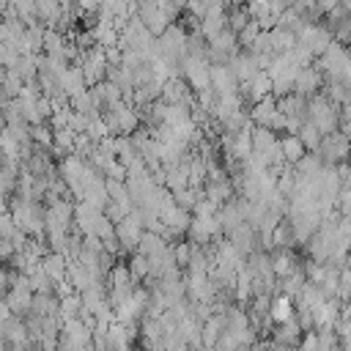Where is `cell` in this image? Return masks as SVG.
Segmentation results:
<instances>
[{
    "instance_id": "cell-1",
    "label": "cell",
    "mask_w": 351,
    "mask_h": 351,
    "mask_svg": "<svg viewBox=\"0 0 351 351\" xmlns=\"http://www.w3.org/2000/svg\"><path fill=\"white\" fill-rule=\"evenodd\" d=\"M307 121L318 126V132L326 137V134H335V132H343V115H340V107L324 96V93H315L307 99Z\"/></svg>"
},
{
    "instance_id": "cell-2",
    "label": "cell",
    "mask_w": 351,
    "mask_h": 351,
    "mask_svg": "<svg viewBox=\"0 0 351 351\" xmlns=\"http://www.w3.org/2000/svg\"><path fill=\"white\" fill-rule=\"evenodd\" d=\"M296 38H299V44L307 47V49L315 55V60H318V58L332 47L335 33H332V27H329L326 22H307V25L296 33Z\"/></svg>"
},
{
    "instance_id": "cell-3",
    "label": "cell",
    "mask_w": 351,
    "mask_h": 351,
    "mask_svg": "<svg viewBox=\"0 0 351 351\" xmlns=\"http://www.w3.org/2000/svg\"><path fill=\"white\" fill-rule=\"evenodd\" d=\"M324 165H343V162H351V134L348 132H335V134H326L315 151Z\"/></svg>"
},
{
    "instance_id": "cell-4",
    "label": "cell",
    "mask_w": 351,
    "mask_h": 351,
    "mask_svg": "<svg viewBox=\"0 0 351 351\" xmlns=\"http://www.w3.org/2000/svg\"><path fill=\"white\" fill-rule=\"evenodd\" d=\"M181 77L186 80V85L200 93L211 88V60L208 58H184L181 60Z\"/></svg>"
},
{
    "instance_id": "cell-5",
    "label": "cell",
    "mask_w": 351,
    "mask_h": 351,
    "mask_svg": "<svg viewBox=\"0 0 351 351\" xmlns=\"http://www.w3.org/2000/svg\"><path fill=\"white\" fill-rule=\"evenodd\" d=\"M115 236H118L121 250H123V252H129V255H134V252L140 250V241H143V236H145V228H143L140 217L132 211L123 222H118V225H115Z\"/></svg>"
},
{
    "instance_id": "cell-6",
    "label": "cell",
    "mask_w": 351,
    "mask_h": 351,
    "mask_svg": "<svg viewBox=\"0 0 351 351\" xmlns=\"http://www.w3.org/2000/svg\"><path fill=\"white\" fill-rule=\"evenodd\" d=\"M137 16L143 19V25L159 38L170 25H176V22H170V16L162 11V3L159 0H148V3H137Z\"/></svg>"
},
{
    "instance_id": "cell-7",
    "label": "cell",
    "mask_w": 351,
    "mask_h": 351,
    "mask_svg": "<svg viewBox=\"0 0 351 351\" xmlns=\"http://www.w3.org/2000/svg\"><path fill=\"white\" fill-rule=\"evenodd\" d=\"M228 69L233 71V77L239 80V85H244V82H252L263 69H261V63H258V58L252 55V52H247V49H241L239 55H233L230 58V63H228Z\"/></svg>"
},
{
    "instance_id": "cell-8",
    "label": "cell",
    "mask_w": 351,
    "mask_h": 351,
    "mask_svg": "<svg viewBox=\"0 0 351 351\" xmlns=\"http://www.w3.org/2000/svg\"><path fill=\"white\" fill-rule=\"evenodd\" d=\"M324 82H326V80H324V71H321L318 66H307V69H302V71H299L293 93H299V96L310 99V96H315V93H321V90H324Z\"/></svg>"
},
{
    "instance_id": "cell-9",
    "label": "cell",
    "mask_w": 351,
    "mask_h": 351,
    "mask_svg": "<svg viewBox=\"0 0 351 351\" xmlns=\"http://www.w3.org/2000/svg\"><path fill=\"white\" fill-rule=\"evenodd\" d=\"M99 217H101V214H99L96 208H90L88 203H82V200L74 203V228H77L82 236H96Z\"/></svg>"
},
{
    "instance_id": "cell-10",
    "label": "cell",
    "mask_w": 351,
    "mask_h": 351,
    "mask_svg": "<svg viewBox=\"0 0 351 351\" xmlns=\"http://www.w3.org/2000/svg\"><path fill=\"white\" fill-rule=\"evenodd\" d=\"M269 318H271L274 326H282V324L293 321V318H296V302H293L291 296H285V293H277V296L271 299Z\"/></svg>"
},
{
    "instance_id": "cell-11",
    "label": "cell",
    "mask_w": 351,
    "mask_h": 351,
    "mask_svg": "<svg viewBox=\"0 0 351 351\" xmlns=\"http://www.w3.org/2000/svg\"><path fill=\"white\" fill-rule=\"evenodd\" d=\"M211 88L217 90V96H230L239 93V80L228 66H211Z\"/></svg>"
},
{
    "instance_id": "cell-12",
    "label": "cell",
    "mask_w": 351,
    "mask_h": 351,
    "mask_svg": "<svg viewBox=\"0 0 351 351\" xmlns=\"http://www.w3.org/2000/svg\"><path fill=\"white\" fill-rule=\"evenodd\" d=\"M302 335H304V329H302L299 321L293 318V321H288V324H282V326H274L269 340H274V343H280V346H285V348H296V346L302 343Z\"/></svg>"
},
{
    "instance_id": "cell-13",
    "label": "cell",
    "mask_w": 351,
    "mask_h": 351,
    "mask_svg": "<svg viewBox=\"0 0 351 351\" xmlns=\"http://www.w3.org/2000/svg\"><path fill=\"white\" fill-rule=\"evenodd\" d=\"M60 88L66 90V96H69V99H74V96L85 93V90H88V80H85L82 66H69V71L60 77Z\"/></svg>"
},
{
    "instance_id": "cell-14",
    "label": "cell",
    "mask_w": 351,
    "mask_h": 351,
    "mask_svg": "<svg viewBox=\"0 0 351 351\" xmlns=\"http://www.w3.org/2000/svg\"><path fill=\"white\" fill-rule=\"evenodd\" d=\"M280 148H282V156H285V162L291 165V167H296L310 151L304 148V143H302V137L299 134H282L280 137Z\"/></svg>"
},
{
    "instance_id": "cell-15",
    "label": "cell",
    "mask_w": 351,
    "mask_h": 351,
    "mask_svg": "<svg viewBox=\"0 0 351 351\" xmlns=\"http://www.w3.org/2000/svg\"><path fill=\"white\" fill-rule=\"evenodd\" d=\"M41 269L52 277L55 285L63 282V280H69V258L60 255V252H47L44 261H41Z\"/></svg>"
},
{
    "instance_id": "cell-16",
    "label": "cell",
    "mask_w": 351,
    "mask_h": 351,
    "mask_svg": "<svg viewBox=\"0 0 351 351\" xmlns=\"http://www.w3.org/2000/svg\"><path fill=\"white\" fill-rule=\"evenodd\" d=\"M299 266H302V263L296 261V255H293L291 250H274V252H271V271H274L277 280L293 274Z\"/></svg>"
},
{
    "instance_id": "cell-17",
    "label": "cell",
    "mask_w": 351,
    "mask_h": 351,
    "mask_svg": "<svg viewBox=\"0 0 351 351\" xmlns=\"http://www.w3.org/2000/svg\"><path fill=\"white\" fill-rule=\"evenodd\" d=\"M274 112H277V96L271 93V96H266L263 101H258L255 107H250V121H252L255 126H269V121H271Z\"/></svg>"
},
{
    "instance_id": "cell-18",
    "label": "cell",
    "mask_w": 351,
    "mask_h": 351,
    "mask_svg": "<svg viewBox=\"0 0 351 351\" xmlns=\"http://www.w3.org/2000/svg\"><path fill=\"white\" fill-rule=\"evenodd\" d=\"M30 313L33 315H41V318H55L60 313V299L55 293H36Z\"/></svg>"
},
{
    "instance_id": "cell-19",
    "label": "cell",
    "mask_w": 351,
    "mask_h": 351,
    "mask_svg": "<svg viewBox=\"0 0 351 351\" xmlns=\"http://www.w3.org/2000/svg\"><path fill=\"white\" fill-rule=\"evenodd\" d=\"M167 247H170V244H167V239H165V236L145 230V236H143V241H140V250H137V252H143L145 258H154V255H162Z\"/></svg>"
},
{
    "instance_id": "cell-20",
    "label": "cell",
    "mask_w": 351,
    "mask_h": 351,
    "mask_svg": "<svg viewBox=\"0 0 351 351\" xmlns=\"http://www.w3.org/2000/svg\"><path fill=\"white\" fill-rule=\"evenodd\" d=\"M129 269H132V274H134L137 282H145V280L151 277V261H148L143 252L129 255Z\"/></svg>"
},
{
    "instance_id": "cell-21",
    "label": "cell",
    "mask_w": 351,
    "mask_h": 351,
    "mask_svg": "<svg viewBox=\"0 0 351 351\" xmlns=\"http://www.w3.org/2000/svg\"><path fill=\"white\" fill-rule=\"evenodd\" d=\"M299 137H302V143H304V148H307L310 154H315V151H318V145H321V140H324V134L318 132V126H315V123H310V121L299 129Z\"/></svg>"
},
{
    "instance_id": "cell-22",
    "label": "cell",
    "mask_w": 351,
    "mask_h": 351,
    "mask_svg": "<svg viewBox=\"0 0 351 351\" xmlns=\"http://www.w3.org/2000/svg\"><path fill=\"white\" fill-rule=\"evenodd\" d=\"M173 255H176L178 269H189V263L195 258V244L192 241H176L173 244Z\"/></svg>"
},
{
    "instance_id": "cell-23",
    "label": "cell",
    "mask_w": 351,
    "mask_h": 351,
    "mask_svg": "<svg viewBox=\"0 0 351 351\" xmlns=\"http://www.w3.org/2000/svg\"><path fill=\"white\" fill-rule=\"evenodd\" d=\"M261 33H263V30H261V25H258V22L252 19V22H250V25H247V27H244V30L239 33V47H241V49H250V47L255 44V38H258Z\"/></svg>"
},
{
    "instance_id": "cell-24",
    "label": "cell",
    "mask_w": 351,
    "mask_h": 351,
    "mask_svg": "<svg viewBox=\"0 0 351 351\" xmlns=\"http://www.w3.org/2000/svg\"><path fill=\"white\" fill-rule=\"evenodd\" d=\"M219 214V206H214L211 200H206V197H200L197 200V206H195V211H192V217H217Z\"/></svg>"
},
{
    "instance_id": "cell-25",
    "label": "cell",
    "mask_w": 351,
    "mask_h": 351,
    "mask_svg": "<svg viewBox=\"0 0 351 351\" xmlns=\"http://www.w3.org/2000/svg\"><path fill=\"white\" fill-rule=\"evenodd\" d=\"M302 351H315L318 348V329H310L302 335V343H299Z\"/></svg>"
},
{
    "instance_id": "cell-26",
    "label": "cell",
    "mask_w": 351,
    "mask_h": 351,
    "mask_svg": "<svg viewBox=\"0 0 351 351\" xmlns=\"http://www.w3.org/2000/svg\"><path fill=\"white\" fill-rule=\"evenodd\" d=\"M340 346H343V351H351V340H340Z\"/></svg>"
}]
</instances>
